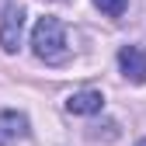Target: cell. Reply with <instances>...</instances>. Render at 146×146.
I'll return each instance as SVG.
<instances>
[{
	"instance_id": "cell-1",
	"label": "cell",
	"mask_w": 146,
	"mask_h": 146,
	"mask_svg": "<svg viewBox=\"0 0 146 146\" xmlns=\"http://www.w3.org/2000/svg\"><path fill=\"white\" fill-rule=\"evenodd\" d=\"M31 52L42 63H63L70 56L66 45V28L56 21V17H38L31 28Z\"/></svg>"
},
{
	"instance_id": "cell-2",
	"label": "cell",
	"mask_w": 146,
	"mask_h": 146,
	"mask_svg": "<svg viewBox=\"0 0 146 146\" xmlns=\"http://www.w3.org/2000/svg\"><path fill=\"white\" fill-rule=\"evenodd\" d=\"M21 31H25V7L21 4H11L4 11V17H0V49H4V52H17Z\"/></svg>"
},
{
	"instance_id": "cell-3",
	"label": "cell",
	"mask_w": 146,
	"mask_h": 146,
	"mask_svg": "<svg viewBox=\"0 0 146 146\" xmlns=\"http://www.w3.org/2000/svg\"><path fill=\"white\" fill-rule=\"evenodd\" d=\"M118 70L129 84H146V49L122 45L118 49Z\"/></svg>"
},
{
	"instance_id": "cell-4",
	"label": "cell",
	"mask_w": 146,
	"mask_h": 146,
	"mask_svg": "<svg viewBox=\"0 0 146 146\" xmlns=\"http://www.w3.org/2000/svg\"><path fill=\"white\" fill-rule=\"evenodd\" d=\"M28 139V118L21 111H0V146H14Z\"/></svg>"
},
{
	"instance_id": "cell-5",
	"label": "cell",
	"mask_w": 146,
	"mask_h": 146,
	"mask_svg": "<svg viewBox=\"0 0 146 146\" xmlns=\"http://www.w3.org/2000/svg\"><path fill=\"white\" fill-rule=\"evenodd\" d=\"M101 108H104L101 90H77V94L66 98V111L70 115H98Z\"/></svg>"
},
{
	"instance_id": "cell-6",
	"label": "cell",
	"mask_w": 146,
	"mask_h": 146,
	"mask_svg": "<svg viewBox=\"0 0 146 146\" xmlns=\"http://www.w3.org/2000/svg\"><path fill=\"white\" fill-rule=\"evenodd\" d=\"M94 7H98L101 14H108V17H118V14H125L129 0H94Z\"/></svg>"
},
{
	"instance_id": "cell-7",
	"label": "cell",
	"mask_w": 146,
	"mask_h": 146,
	"mask_svg": "<svg viewBox=\"0 0 146 146\" xmlns=\"http://www.w3.org/2000/svg\"><path fill=\"white\" fill-rule=\"evenodd\" d=\"M136 146H146V139H139V143H136Z\"/></svg>"
}]
</instances>
